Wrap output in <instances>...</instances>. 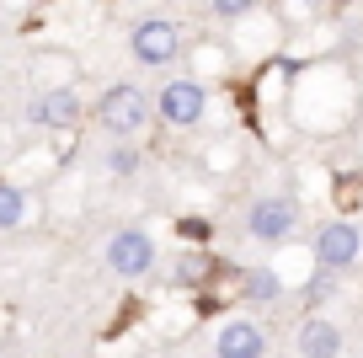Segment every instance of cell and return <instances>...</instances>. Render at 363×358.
Masks as SVG:
<instances>
[{"label": "cell", "mask_w": 363, "mask_h": 358, "mask_svg": "<svg viewBox=\"0 0 363 358\" xmlns=\"http://www.w3.org/2000/svg\"><path fill=\"white\" fill-rule=\"evenodd\" d=\"M96 124L107 129V134H118V139H128V134H139V129L150 124V97L139 86H107L102 97H96Z\"/></svg>", "instance_id": "cell-1"}, {"label": "cell", "mask_w": 363, "mask_h": 358, "mask_svg": "<svg viewBox=\"0 0 363 358\" xmlns=\"http://www.w3.org/2000/svg\"><path fill=\"white\" fill-rule=\"evenodd\" d=\"M299 224V203L284 198V192H272V198H257L246 209V230L257 235V241H289Z\"/></svg>", "instance_id": "cell-2"}, {"label": "cell", "mask_w": 363, "mask_h": 358, "mask_svg": "<svg viewBox=\"0 0 363 358\" xmlns=\"http://www.w3.org/2000/svg\"><path fill=\"white\" fill-rule=\"evenodd\" d=\"M358 251H363L358 224L331 219V224H320V230H315V262H320V273H342V268H352V262H358Z\"/></svg>", "instance_id": "cell-3"}, {"label": "cell", "mask_w": 363, "mask_h": 358, "mask_svg": "<svg viewBox=\"0 0 363 358\" xmlns=\"http://www.w3.org/2000/svg\"><path fill=\"white\" fill-rule=\"evenodd\" d=\"M177 54H182L177 22H166V16H145V22L134 27V59H139V65L160 70V65H171Z\"/></svg>", "instance_id": "cell-4"}, {"label": "cell", "mask_w": 363, "mask_h": 358, "mask_svg": "<svg viewBox=\"0 0 363 358\" xmlns=\"http://www.w3.org/2000/svg\"><path fill=\"white\" fill-rule=\"evenodd\" d=\"M107 268H113L118 278H145V273L155 268V241H150L145 230H118L113 241H107Z\"/></svg>", "instance_id": "cell-5"}, {"label": "cell", "mask_w": 363, "mask_h": 358, "mask_svg": "<svg viewBox=\"0 0 363 358\" xmlns=\"http://www.w3.org/2000/svg\"><path fill=\"white\" fill-rule=\"evenodd\" d=\"M155 102H160V118H166V124H177V129H193V124H203L208 91L198 86V80H166Z\"/></svg>", "instance_id": "cell-6"}, {"label": "cell", "mask_w": 363, "mask_h": 358, "mask_svg": "<svg viewBox=\"0 0 363 358\" xmlns=\"http://www.w3.org/2000/svg\"><path fill=\"white\" fill-rule=\"evenodd\" d=\"M80 97L69 86H59V91H43V97L33 102V107H27V118H33V124H43V129H75L80 124Z\"/></svg>", "instance_id": "cell-7"}, {"label": "cell", "mask_w": 363, "mask_h": 358, "mask_svg": "<svg viewBox=\"0 0 363 358\" xmlns=\"http://www.w3.org/2000/svg\"><path fill=\"white\" fill-rule=\"evenodd\" d=\"M214 353L219 358H267V332L240 315V321H230L225 332L214 337Z\"/></svg>", "instance_id": "cell-8"}, {"label": "cell", "mask_w": 363, "mask_h": 358, "mask_svg": "<svg viewBox=\"0 0 363 358\" xmlns=\"http://www.w3.org/2000/svg\"><path fill=\"white\" fill-rule=\"evenodd\" d=\"M299 358H342V326L331 315H310L299 326Z\"/></svg>", "instance_id": "cell-9"}, {"label": "cell", "mask_w": 363, "mask_h": 358, "mask_svg": "<svg viewBox=\"0 0 363 358\" xmlns=\"http://www.w3.org/2000/svg\"><path fill=\"white\" fill-rule=\"evenodd\" d=\"M214 273H219V268H214V257L193 246V251H182V257H177V273H171V278H177L182 289H203Z\"/></svg>", "instance_id": "cell-10"}, {"label": "cell", "mask_w": 363, "mask_h": 358, "mask_svg": "<svg viewBox=\"0 0 363 358\" xmlns=\"http://www.w3.org/2000/svg\"><path fill=\"white\" fill-rule=\"evenodd\" d=\"M240 294H246L251 305H272L278 294H284V283H278V273H272V268H246V278H240Z\"/></svg>", "instance_id": "cell-11"}, {"label": "cell", "mask_w": 363, "mask_h": 358, "mask_svg": "<svg viewBox=\"0 0 363 358\" xmlns=\"http://www.w3.org/2000/svg\"><path fill=\"white\" fill-rule=\"evenodd\" d=\"M27 219V192L11 188V182H0V230H16Z\"/></svg>", "instance_id": "cell-12"}, {"label": "cell", "mask_w": 363, "mask_h": 358, "mask_svg": "<svg viewBox=\"0 0 363 358\" xmlns=\"http://www.w3.org/2000/svg\"><path fill=\"white\" fill-rule=\"evenodd\" d=\"M177 230H182V241H193V246H208V241H214V224L208 219H182Z\"/></svg>", "instance_id": "cell-13"}, {"label": "cell", "mask_w": 363, "mask_h": 358, "mask_svg": "<svg viewBox=\"0 0 363 358\" xmlns=\"http://www.w3.org/2000/svg\"><path fill=\"white\" fill-rule=\"evenodd\" d=\"M107 166H113L118 177H128V171L139 166V156H134V150H113V156H107Z\"/></svg>", "instance_id": "cell-14"}, {"label": "cell", "mask_w": 363, "mask_h": 358, "mask_svg": "<svg viewBox=\"0 0 363 358\" xmlns=\"http://www.w3.org/2000/svg\"><path fill=\"white\" fill-rule=\"evenodd\" d=\"M257 0H214V16H246Z\"/></svg>", "instance_id": "cell-15"}, {"label": "cell", "mask_w": 363, "mask_h": 358, "mask_svg": "<svg viewBox=\"0 0 363 358\" xmlns=\"http://www.w3.org/2000/svg\"><path fill=\"white\" fill-rule=\"evenodd\" d=\"M326 289H331V273H320V278L305 289V300H326Z\"/></svg>", "instance_id": "cell-16"}, {"label": "cell", "mask_w": 363, "mask_h": 358, "mask_svg": "<svg viewBox=\"0 0 363 358\" xmlns=\"http://www.w3.org/2000/svg\"><path fill=\"white\" fill-rule=\"evenodd\" d=\"M337 6H347V0H337Z\"/></svg>", "instance_id": "cell-17"}]
</instances>
